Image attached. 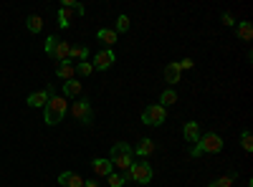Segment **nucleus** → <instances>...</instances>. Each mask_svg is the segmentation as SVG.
Instances as JSON below:
<instances>
[{"label":"nucleus","instance_id":"nucleus-5","mask_svg":"<svg viewBox=\"0 0 253 187\" xmlns=\"http://www.w3.org/2000/svg\"><path fill=\"white\" fill-rule=\"evenodd\" d=\"M165 119H167V109L160 107V104H152V107L142 112V121L147 127H160V124H165Z\"/></svg>","mask_w":253,"mask_h":187},{"label":"nucleus","instance_id":"nucleus-3","mask_svg":"<svg viewBox=\"0 0 253 187\" xmlns=\"http://www.w3.org/2000/svg\"><path fill=\"white\" fill-rule=\"evenodd\" d=\"M126 175H129V180H134L137 185H150L155 170H152L147 162H132V167L126 170Z\"/></svg>","mask_w":253,"mask_h":187},{"label":"nucleus","instance_id":"nucleus-29","mask_svg":"<svg viewBox=\"0 0 253 187\" xmlns=\"http://www.w3.org/2000/svg\"><path fill=\"white\" fill-rule=\"evenodd\" d=\"M180 71H185V69H193V61H190V58H185V61H180Z\"/></svg>","mask_w":253,"mask_h":187},{"label":"nucleus","instance_id":"nucleus-1","mask_svg":"<svg viewBox=\"0 0 253 187\" xmlns=\"http://www.w3.org/2000/svg\"><path fill=\"white\" fill-rule=\"evenodd\" d=\"M134 147H129L126 142H117L114 147H112V157H109V162H112V167H117V170H129L132 167V162H134V152H132Z\"/></svg>","mask_w":253,"mask_h":187},{"label":"nucleus","instance_id":"nucleus-30","mask_svg":"<svg viewBox=\"0 0 253 187\" xmlns=\"http://www.w3.org/2000/svg\"><path fill=\"white\" fill-rule=\"evenodd\" d=\"M223 23H225V26H233L236 20H233V15H230V13H225V15H223Z\"/></svg>","mask_w":253,"mask_h":187},{"label":"nucleus","instance_id":"nucleus-24","mask_svg":"<svg viewBox=\"0 0 253 187\" xmlns=\"http://www.w3.org/2000/svg\"><path fill=\"white\" fill-rule=\"evenodd\" d=\"M74 69H76V74H79V76H84V78L91 76V71H94V69H91V61H84V64H76Z\"/></svg>","mask_w":253,"mask_h":187},{"label":"nucleus","instance_id":"nucleus-25","mask_svg":"<svg viewBox=\"0 0 253 187\" xmlns=\"http://www.w3.org/2000/svg\"><path fill=\"white\" fill-rule=\"evenodd\" d=\"M241 144H243V150H246V152H253V137H251L248 129H243V134H241Z\"/></svg>","mask_w":253,"mask_h":187},{"label":"nucleus","instance_id":"nucleus-26","mask_svg":"<svg viewBox=\"0 0 253 187\" xmlns=\"http://www.w3.org/2000/svg\"><path fill=\"white\" fill-rule=\"evenodd\" d=\"M126 31H129V18H126V15H119V18H117V31H114V33H126Z\"/></svg>","mask_w":253,"mask_h":187},{"label":"nucleus","instance_id":"nucleus-15","mask_svg":"<svg viewBox=\"0 0 253 187\" xmlns=\"http://www.w3.org/2000/svg\"><path fill=\"white\" fill-rule=\"evenodd\" d=\"M180 66L177 64H167L165 66V81H167V84H170V86H175L177 84V81H180Z\"/></svg>","mask_w":253,"mask_h":187},{"label":"nucleus","instance_id":"nucleus-28","mask_svg":"<svg viewBox=\"0 0 253 187\" xmlns=\"http://www.w3.org/2000/svg\"><path fill=\"white\" fill-rule=\"evenodd\" d=\"M109 185H112V187H122V185H124V177L112 172V175H109Z\"/></svg>","mask_w":253,"mask_h":187},{"label":"nucleus","instance_id":"nucleus-19","mask_svg":"<svg viewBox=\"0 0 253 187\" xmlns=\"http://www.w3.org/2000/svg\"><path fill=\"white\" fill-rule=\"evenodd\" d=\"M74 15H76V13H74L71 8H63V5H61V10H58V26H61V28H69L71 20H74Z\"/></svg>","mask_w":253,"mask_h":187},{"label":"nucleus","instance_id":"nucleus-20","mask_svg":"<svg viewBox=\"0 0 253 187\" xmlns=\"http://www.w3.org/2000/svg\"><path fill=\"white\" fill-rule=\"evenodd\" d=\"M236 33H238L241 40H251V38H253V26L248 23V20H241L238 28H236Z\"/></svg>","mask_w":253,"mask_h":187},{"label":"nucleus","instance_id":"nucleus-14","mask_svg":"<svg viewBox=\"0 0 253 187\" xmlns=\"http://www.w3.org/2000/svg\"><path fill=\"white\" fill-rule=\"evenodd\" d=\"M155 147L157 144L152 142V139H139V144H137V150H132L137 157H150L152 152H155Z\"/></svg>","mask_w":253,"mask_h":187},{"label":"nucleus","instance_id":"nucleus-27","mask_svg":"<svg viewBox=\"0 0 253 187\" xmlns=\"http://www.w3.org/2000/svg\"><path fill=\"white\" fill-rule=\"evenodd\" d=\"M56 43H58V38H56V36L46 38V53H48V56H53V51H56Z\"/></svg>","mask_w":253,"mask_h":187},{"label":"nucleus","instance_id":"nucleus-10","mask_svg":"<svg viewBox=\"0 0 253 187\" xmlns=\"http://www.w3.org/2000/svg\"><path fill=\"white\" fill-rule=\"evenodd\" d=\"M69 53H71V43H69V40H61V38H58L56 51H53V56H51V58H56L58 64H63V61H69Z\"/></svg>","mask_w":253,"mask_h":187},{"label":"nucleus","instance_id":"nucleus-2","mask_svg":"<svg viewBox=\"0 0 253 187\" xmlns=\"http://www.w3.org/2000/svg\"><path fill=\"white\" fill-rule=\"evenodd\" d=\"M66 109H69L66 96H51V99H48V104L43 107V121L48 124V127H53V124H58V121L63 119Z\"/></svg>","mask_w":253,"mask_h":187},{"label":"nucleus","instance_id":"nucleus-31","mask_svg":"<svg viewBox=\"0 0 253 187\" xmlns=\"http://www.w3.org/2000/svg\"><path fill=\"white\" fill-rule=\"evenodd\" d=\"M84 187H99L96 180H84Z\"/></svg>","mask_w":253,"mask_h":187},{"label":"nucleus","instance_id":"nucleus-16","mask_svg":"<svg viewBox=\"0 0 253 187\" xmlns=\"http://www.w3.org/2000/svg\"><path fill=\"white\" fill-rule=\"evenodd\" d=\"M182 134L187 142H198L200 139V127H198V121H187L185 127H182Z\"/></svg>","mask_w":253,"mask_h":187},{"label":"nucleus","instance_id":"nucleus-17","mask_svg":"<svg viewBox=\"0 0 253 187\" xmlns=\"http://www.w3.org/2000/svg\"><path fill=\"white\" fill-rule=\"evenodd\" d=\"M89 48L86 46H71V53H69V61H79V64H84V61L89 58Z\"/></svg>","mask_w":253,"mask_h":187},{"label":"nucleus","instance_id":"nucleus-23","mask_svg":"<svg viewBox=\"0 0 253 187\" xmlns=\"http://www.w3.org/2000/svg\"><path fill=\"white\" fill-rule=\"evenodd\" d=\"M233 180H236V175H223L215 182H210L208 187H230V185H233Z\"/></svg>","mask_w":253,"mask_h":187},{"label":"nucleus","instance_id":"nucleus-12","mask_svg":"<svg viewBox=\"0 0 253 187\" xmlns=\"http://www.w3.org/2000/svg\"><path fill=\"white\" fill-rule=\"evenodd\" d=\"M61 96H66V99H76L81 96V81L71 78V81H63V94Z\"/></svg>","mask_w":253,"mask_h":187},{"label":"nucleus","instance_id":"nucleus-11","mask_svg":"<svg viewBox=\"0 0 253 187\" xmlns=\"http://www.w3.org/2000/svg\"><path fill=\"white\" fill-rule=\"evenodd\" d=\"M91 167H94V172H96L99 177H109L112 170H114L112 162H109V159H101V157H96V159L91 162Z\"/></svg>","mask_w":253,"mask_h":187},{"label":"nucleus","instance_id":"nucleus-21","mask_svg":"<svg viewBox=\"0 0 253 187\" xmlns=\"http://www.w3.org/2000/svg\"><path fill=\"white\" fill-rule=\"evenodd\" d=\"M170 104H177V94L172 89H165L160 94V107H170Z\"/></svg>","mask_w":253,"mask_h":187},{"label":"nucleus","instance_id":"nucleus-4","mask_svg":"<svg viewBox=\"0 0 253 187\" xmlns=\"http://www.w3.org/2000/svg\"><path fill=\"white\" fill-rule=\"evenodd\" d=\"M71 116H74L76 121H81L84 127H89V124L94 121V109H91L89 99H79V101H74V107H71Z\"/></svg>","mask_w":253,"mask_h":187},{"label":"nucleus","instance_id":"nucleus-9","mask_svg":"<svg viewBox=\"0 0 253 187\" xmlns=\"http://www.w3.org/2000/svg\"><path fill=\"white\" fill-rule=\"evenodd\" d=\"M56 76H58L61 81H71V78H76V69H74L71 61H63V64H58V66H56Z\"/></svg>","mask_w":253,"mask_h":187},{"label":"nucleus","instance_id":"nucleus-7","mask_svg":"<svg viewBox=\"0 0 253 187\" xmlns=\"http://www.w3.org/2000/svg\"><path fill=\"white\" fill-rule=\"evenodd\" d=\"M114 61H117V56H114V51H112V48L99 51V53H96V58L91 61V69H96V71H107V69H112V66H114Z\"/></svg>","mask_w":253,"mask_h":187},{"label":"nucleus","instance_id":"nucleus-13","mask_svg":"<svg viewBox=\"0 0 253 187\" xmlns=\"http://www.w3.org/2000/svg\"><path fill=\"white\" fill-rule=\"evenodd\" d=\"M58 182H61V187H84V180L76 172H61Z\"/></svg>","mask_w":253,"mask_h":187},{"label":"nucleus","instance_id":"nucleus-6","mask_svg":"<svg viewBox=\"0 0 253 187\" xmlns=\"http://www.w3.org/2000/svg\"><path fill=\"white\" fill-rule=\"evenodd\" d=\"M195 147H198V152H200V154H203V152H210V154H213V152H220V150H223V139H220L215 132H210V134H200V139H198Z\"/></svg>","mask_w":253,"mask_h":187},{"label":"nucleus","instance_id":"nucleus-8","mask_svg":"<svg viewBox=\"0 0 253 187\" xmlns=\"http://www.w3.org/2000/svg\"><path fill=\"white\" fill-rule=\"evenodd\" d=\"M51 96H53V89L48 86V89H43V91H33V94L26 99V104H28V107H33V109H43Z\"/></svg>","mask_w":253,"mask_h":187},{"label":"nucleus","instance_id":"nucleus-18","mask_svg":"<svg viewBox=\"0 0 253 187\" xmlns=\"http://www.w3.org/2000/svg\"><path fill=\"white\" fill-rule=\"evenodd\" d=\"M96 38L101 40L104 46H114L117 43V33L112 31V28H99V33H96Z\"/></svg>","mask_w":253,"mask_h":187},{"label":"nucleus","instance_id":"nucleus-22","mask_svg":"<svg viewBox=\"0 0 253 187\" xmlns=\"http://www.w3.org/2000/svg\"><path fill=\"white\" fill-rule=\"evenodd\" d=\"M26 26H28L31 33H41V28H43V18H41V15H31L26 20Z\"/></svg>","mask_w":253,"mask_h":187}]
</instances>
